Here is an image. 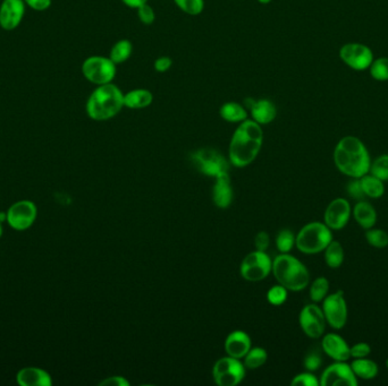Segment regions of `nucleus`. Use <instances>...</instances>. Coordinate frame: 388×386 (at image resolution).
<instances>
[{
  "mask_svg": "<svg viewBox=\"0 0 388 386\" xmlns=\"http://www.w3.org/2000/svg\"><path fill=\"white\" fill-rule=\"evenodd\" d=\"M319 383L321 386H357L359 380L346 361H335L323 371Z\"/></svg>",
  "mask_w": 388,
  "mask_h": 386,
  "instance_id": "obj_12",
  "label": "nucleus"
},
{
  "mask_svg": "<svg viewBox=\"0 0 388 386\" xmlns=\"http://www.w3.org/2000/svg\"><path fill=\"white\" fill-rule=\"evenodd\" d=\"M370 75L376 81H388V57L373 59L369 67Z\"/></svg>",
  "mask_w": 388,
  "mask_h": 386,
  "instance_id": "obj_34",
  "label": "nucleus"
},
{
  "mask_svg": "<svg viewBox=\"0 0 388 386\" xmlns=\"http://www.w3.org/2000/svg\"><path fill=\"white\" fill-rule=\"evenodd\" d=\"M254 245H256V248L260 252H265L268 246H270V236L265 231H261L259 234L256 236V239H254Z\"/></svg>",
  "mask_w": 388,
  "mask_h": 386,
  "instance_id": "obj_44",
  "label": "nucleus"
},
{
  "mask_svg": "<svg viewBox=\"0 0 388 386\" xmlns=\"http://www.w3.org/2000/svg\"><path fill=\"white\" fill-rule=\"evenodd\" d=\"M321 364H323L321 357H320L319 353H317V352H310V353H308L303 361L304 367H306L308 371H317V369H319Z\"/></svg>",
  "mask_w": 388,
  "mask_h": 386,
  "instance_id": "obj_40",
  "label": "nucleus"
},
{
  "mask_svg": "<svg viewBox=\"0 0 388 386\" xmlns=\"http://www.w3.org/2000/svg\"><path fill=\"white\" fill-rule=\"evenodd\" d=\"M272 271L279 284L291 291L306 289L310 282V274L306 265L294 256L288 255V252L276 257L272 261Z\"/></svg>",
  "mask_w": 388,
  "mask_h": 386,
  "instance_id": "obj_4",
  "label": "nucleus"
},
{
  "mask_svg": "<svg viewBox=\"0 0 388 386\" xmlns=\"http://www.w3.org/2000/svg\"><path fill=\"white\" fill-rule=\"evenodd\" d=\"M291 385L293 386H318L320 385L319 380H317V377L311 374L310 371L307 373H301L292 380Z\"/></svg>",
  "mask_w": 388,
  "mask_h": 386,
  "instance_id": "obj_38",
  "label": "nucleus"
},
{
  "mask_svg": "<svg viewBox=\"0 0 388 386\" xmlns=\"http://www.w3.org/2000/svg\"><path fill=\"white\" fill-rule=\"evenodd\" d=\"M81 72L91 84H109L116 77L117 65L109 57L90 56L82 62Z\"/></svg>",
  "mask_w": 388,
  "mask_h": 386,
  "instance_id": "obj_6",
  "label": "nucleus"
},
{
  "mask_svg": "<svg viewBox=\"0 0 388 386\" xmlns=\"http://www.w3.org/2000/svg\"><path fill=\"white\" fill-rule=\"evenodd\" d=\"M267 298H268V302L272 304V305H283L286 302V299H288V289L283 286L282 284L274 286L267 293Z\"/></svg>",
  "mask_w": 388,
  "mask_h": 386,
  "instance_id": "obj_36",
  "label": "nucleus"
},
{
  "mask_svg": "<svg viewBox=\"0 0 388 386\" xmlns=\"http://www.w3.org/2000/svg\"><path fill=\"white\" fill-rule=\"evenodd\" d=\"M173 60L170 57L161 56L157 58L154 62V68L157 73H166L172 68Z\"/></svg>",
  "mask_w": 388,
  "mask_h": 386,
  "instance_id": "obj_43",
  "label": "nucleus"
},
{
  "mask_svg": "<svg viewBox=\"0 0 388 386\" xmlns=\"http://www.w3.org/2000/svg\"><path fill=\"white\" fill-rule=\"evenodd\" d=\"M351 209L350 203L348 199H335L329 203V205L326 209L324 214V223L330 229V230H341L346 227V224L350 221Z\"/></svg>",
  "mask_w": 388,
  "mask_h": 386,
  "instance_id": "obj_16",
  "label": "nucleus"
},
{
  "mask_svg": "<svg viewBox=\"0 0 388 386\" xmlns=\"http://www.w3.org/2000/svg\"><path fill=\"white\" fill-rule=\"evenodd\" d=\"M6 213V222L12 229L16 231H26L37 221L38 206L30 199H21L13 203Z\"/></svg>",
  "mask_w": 388,
  "mask_h": 386,
  "instance_id": "obj_8",
  "label": "nucleus"
},
{
  "mask_svg": "<svg viewBox=\"0 0 388 386\" xmlns=\"http://www.w3.org/2000/svg\"><path fill=\"white\" fill-rule=\"evenodd\" d=\"M213 378L220 386H235L245 378V366L238 359L225 357L217 361L213 369Z\"/></svg>",
  "mask_w": 388,
  "mask_h": 386,
  "instance_id": "obj_10",
  "label": "nucleus"
},
{
  "mask_svg": "<svg viewBox=\"0 0 388 386\" xmlns=\"http://www.w3.org/2000/svg\"><path fill=\"white\" fill-rule=\"evenodd\" d=\"M354 220L364 230L375 227L377 222V212L370 203L359 201L353 209Z\"/></svg>",
  "mask_w": 388,
  "mask_h": 386,
  "instance_id": "obj_23",
  "label": "nucleus"
},
{
  "mask_svg": "<svg viewBox=\"0 0 388 386\" xmlns=\"http://www.w3.org/2000/svg\"><path fill=\"white\" fill-rule=\"evenodd\" d=\"M321 348L333 360L348 361L351 358L350 346L344 338L338 334H326L321 341Z\"/></svg>",
  "mask_w": 388,
  "mask_h": 386,
  "instance_id": "obj_18",
  "label": "nucleus"
},
{
  "mask_svg": "<svg viewBox=\"0 0 388 386\" xmlns=\"http://www.w3.org/2000/svg\"><path fill=\"white\" fill-rule=\"evenodd\" d=\"M122 1L125 3L126 6L130 7V8H134V10L142 6L143 3H148V0H122Z\"/></svg>",
  "mask_w": 388,
  "mask_h": 386,
  "instance_id": "obj_46",
  "label": "nucleus"
},
{
  "mask_svg": "<svg viewBox=\"0 0 388 386\" xmlns=\"http://www.w3.org/2000/svg\"><path fill=\"white\" fill-rule=\"evenodd\" d=\"M351 368L355 376L363 380H373L379 373L378 365L368 358L354 359L351 364Z\"/></svg>",
  "mask_w": 388,
  "mask_h": 386,
  "instance_id": "obj_25",
  "label": "nucleus"
},
{
  "mask_svg": "<svg viewBox=\"0 0 388 386\" xmlns=\"http://www.w3.org/2000/svg\"><path fill=\"white\" fill-rule=\"evenodd\" d=\"M334 163L340 172L351 178H361L369 172V152L360 138L345 136L334 149Z\"/></svg>",
  "mask_w": 388,
  "mask_h": 386,
  "instance_id": "obj_2",
  "label": "nucleus"
},
{
  "mask_svg": "<svg viewBox=\"0 0 388 386\" xmlns=\"http://www.w3.org/2000/svg\"><path fill=\"white\" fill-rule=\"evenodd\" d=\"M348 193L352 199L362 201L364 193L361 186L360 178H353V181H350V184L348 185Z\"/></svg>",
  "mask_w": 388,
  "mask_h": 386,
  "instance_id": "obj_41",
  "label": "nucleus"
},
{
  "mask_svg": "<svg viewBox=\"0 0 388 386\" xmlns=\"http://www.w3.org/2000/svg\"><path fill=\"white\" fill-rule=\"evenodd\" d=\"M272 0H258V3H263V5H268L272 3Z\"/></svg>",
  "mask_w": 388,
  "mask_h": 386,
  "instance_id": "obj_48",
  "label": "nucleus"
},
{
  "mask_svg": "<svg viewBox=\"0 0 388 386\" xmlns=\"http://www.w3.org/2000/svg\"><path fill=\"white\" fill-rule=\"evenodd\" d=\"M233 188L231 185L229 172L220 174L216 177V183L213 186V202L220 209L229 208L233 202Z\"/></svg>",
  "mask_w": 388,
  "mask_h": 386,
  "instance_id": "obj_21",
  "label": "nucleus"
},
{
  "mask_svg": "<svg viewBox=\"0 0 388 386\" xmlns=\"http://www.w3.org/2000/svg\"><path fill=\"white\" fill-rule=\"evenodd\" d=\"M245 108L250 112L251 119L260 126L268 125L277 117V108L270 99H247Z\"/></svg>",
  "mask_w": 388,
  "mask_h": 386,
  "instance_id": "obj_17",
  "label": "nucleus"
},
{
  "mask_svg": "<svg viewBox=\"0 0 388 386\" xmlns=\"http://www.w3.org/2000/svg\"><path fill=\"white\" fill-rule=\"evenodd\" d=\"M136 15H138L140 22L144 25L154 24L155 21H156V12H155L152 6H150L148 3H143L142 6L136 8Z\"/></svg>",
  "mask_w": 388,
  "mask_h": 386,
  "instance_id": "obj_37",
  "label": "nucleus"
},
{
  "mask_svg": "<svg viewBox=\"0 0 388 386\" xmlns=\"http://www.w3.org/2000/svg\"><path fill=\"white\" fill-rule=\"evenodd\" d=\"M24 0H3L0 3V28L3 31H14L26 16Z\"/></svg>",
  "mask_w": 388,
  "mask_h": 386,
  "instance_id": "obj_15",
  "label": "nucleus"
},
{
  "mask_svg": "<svg viewBox=\"0 0 388 386\" xmlns=\"http://www.w3.org/2000/svg\"><path fill=\"white\" fill-rule=\"evenodd\" d=\"M220 115L222 119L231 124H241L249 119V111L241 103L229 101L220 107Z\"/></svg>",
  "mask_w": 388,
  "mask_h": 386,
  "instance_id": "obj_24",
  "label": "nucleus"
},
{
  "mask_svg": "<svg viewBox=\"0 0 388 386\" xmlns=\"http://www.w3.org/2000/svg\"><path fill=\"white\" fill-rule=\"evenodd\" d=\"M226 352L233 358H245L251 349L250 336L243 331H234L229 334L225 342Z\"/></svg>",
  "mask_w": 388,
  "mask_h": 386,
  "instance_id": "obj_20",
  "label": "nucleus"
},
{
  "mask_svg": "<svg viewBox=\"0 0 388 386\" xmlns=\"http://www.w3.org/2000/svg\"><path fill=\"white\" fill-rule=\"evenodd\" d=\"M340 58L354 71L369 68L373 62V53L362 44H346L340 50Z\"/></svg>",
  "mask_w": 388,
  "mask_h": 386,
  "instance_id": "obj_13",
  "label": "nucleus"
},
{
  "mask_svg": "<svg viewBox=\"0 0 388 386\" xmlns=\"http://www.w3.org/2000/svg\"><path fill=\"white\" fill-rule=\"evenodd\" d=\"M366 239L370 246L375 248H385L388 246V234L382 229H368L366 231Z\"/></svg>",
  "mask_w": 388,
  "mask_h": 386,
  "instance_id": "obj_32",
  "label": "nucleus"
},
{
  "mask_svg": "<svg viewBox=\"0 0 388 386\" xmlns=\"http://www.w3.org/2000/svg\"><path fill=\"white\" fill-rule=\"evenodd\" d=\"M329 281L326 277H317L310 286V298L312 302H323L328 295Z\"/></svg>",
  "mask_w": 388,
  "mask_h": 386,
  "instance_id": "obj_29",
  "label": "nucleus"
},
{
  "mask_svg": "<svg viewBox=\"0 0 388 386\" xmlns=\"http://www.w3.org/2000/svg\"><path fill=\"white\" fill-rule=\"evenodd\" d=\"M325 261L330 268H338L344 261V248L337 240L333 239L326 247Z\"/></svg>",
  "mask_w": 388,
  "mask_h": 386,
  "instance_id": "obj_28",
  "label": "nucleus"
},
{
  "mask_svg": "<svg viewBox=\"0 0 388 386\" xmlns=\"http://www.w3.org/2000/svg\"><path fill=\"white\" fill-rule=\"evenodd\" d=\"M100 386H129V382L122 376L108 377L106 380H101Z\"/></svg>",
  "mask_w": 388,
  "mask_h": 386,
  "instance_id": "obj_45",
  "label": "nucleus"
},
{
  "mask_svg": "<svg viewBox=\"0 0 388 386\" xmlns=\"http://www.w3.org/2000/svg\"><path fill=\"white\" fill-rule=\"evenodd\" d=\"M263 128L252 119L238 124L229 143V161L238 168H243L256 160L263 147Z\"/></svg>",
  "mask_w": 388,
  "mask_h": 386,
  "instance_id": "obj_1",
  "label": "nucleus"
},
{
  "mask_svg": "<svg viewBox=\"0 0 388 386\" xmlns=\"http://www.w3.org/2000/svg\"><path fill=\"white\" fill-rule=\"evenodd\" d=\"M332 240V230L325 223L311 222L295 237V245L301 252L313 255L324 252Z\"/></svg>",
  "mask_w": 388,
  "mask_h": 386,
  "instance_id": "obj_5",
  "label": "nucleus"
},
{
  "mask_svg": "<svg viewBox=\"0 0 388 386\" xmlns=\"http://www.w3.org/2000/svg\"><path fill=\"white\" fill-rule=\"evenodd\" d=\"M351 358H367L371 353V346L367 342H358L350 347Z\"/></svg>",
  "mask_w": 388,
  "mask_h": 386,
  "instance_id": "obj_39",
  "label": "nucleus"
},
{
  "mask_svg": "<svg viewBox=\"0 0 388 386\" xmlns=\"http://www.w3.org/2000/svg\"><path fill=\"white\" fill-rule=\"evenodd\" d=\"M124 106V93L117 85H98L85 103V112L94 122H107L115 118Z\"/></svg>",
  "mask_w": 388,
  "mask_h": 386,
  "instance_id": "obj_3",
  "label": "nucleus"
},
{
  "mask_svg": "<svg viewBox=\"0 0 388 386\" xmlns=\"http://www.w3.org/2000/svg\"><path fill=\"white\" fill-rule=\"evenodd\" d=\"M191 160L194 167L202 174L218 177L229 172V162L225 156L213 149H200L192 153Z\"/></svg>",
  "mask_w": 388,
  "mask_h": 386,
  "instance_id": "obj_7",
  "label": "nucleus"
},
{
  "mask_svg": "<svg viewBox=\"0 0 388 386\" xmlns=\"http://www.w3.org/2000/svg\"><path fill=\"white\" fill-rule=\"evenodd\" d=\"M369 174L379 178L380 181H388V154H382L371 162Z\"/></svg>",
  "mask_w": 388,
  "mask_h": 386,
  "instance_id": "obj_31",
  "label": "nucleus"
},
{
  "mask_svg": "<svg viewBox=\"0 0 388 386\" xmlns=\"http://www.w3.org/2000/svg\"><path fill=\"white\" fill-rule=\"evenodd\" d=\"M16 382L21 386H51L53 377L44 368L28 366L17 371Z\"/></svg>",
  "mask_w": 388,
  "mask_h": 386,
  "instance_id": "obj_19",
  "label": "nucleus"
},
{
  "mask_svg": "<svg viewBox=\"0 0 388 386\" xmlns=\"http://www.w3.org/2000/svg\"><path fill=\"white\" fill-rule=\"evenodd\" d=\"M360 183L364 196L377 199H380L385 194L384 181H380L379 178L375 177L369 172L360 178Z\"/></svg>",
  "mask_w": 388,
  "mask_h": 386,
  "instance_id": "obj_26",
  "label": "nucleus"
},
{
  "mask_svg": "<svg viewBox=\"0 0 388 386\" xmlns=\"http://www.w3.org/2000/svg\"><path fill=\"white\" fill-rule=\"evenodd\" d=\"M323 311L326 322L335 330H341L348 322V304L344 298V293L338 290L337 293L327 295L323 300Z\"/></svg>",
  "mask_w": 388,
  "mask_h": 386,
  "instance_id": "obj_9",
  "label": "nucleus"
},
{
  "mask_svg": "<svg viewBox=\"0 0 388 386\" xmlns=\"http://www.w3.org/2000/svg\"><path fill=\"white\" fill-rule=\"evenodd\" d=\"M386 367H387V369H388V359H387V360H386Z\"/></svg>",
  "mask_w": 388,
  "mask_h": 386,
  "instance_id": "obj_50",
  "label": "nucleus"
},
{
  "mask_svg": "<svg viewBox=\"0 0 388 386\" xmlns=\"http://www.w3.org/2000/svg\"><path fill=\"white\" fill-rule=\"evenodd\" d=\"M3 222H0V238L3 236Z\"/></svg>",
  "mask_w": 388,
  "mask_h": 386,
  "instance_id": "obj_49",
  "label": "nucleus"
},
{
  "mask_svg": "<svg viewBox=\"0 0 388 386\" xmlns=\"http://www.w3.org/2000/svg\"><path fill=\"white\" fill-rule=\"evenodd\" d=\"M132 53H133V44L131 41L127 39H123V40L117 41L116 44H114L109 51V58L113 60L116 65H121L131 58Z\"/></svg>",
  "mask_w": 388,
  "mask_h": 386,
  "instance_id": "obj_27",
  "label": "nucleus"
},
{
  "mask_svg": "<svg viewBox=\"0 0 388 386\" xmlns=\"http://www.w3.org/2000/svg\"><path fill=\"white\" fill-rule=\"evenodd\" d=\"M299 322L306 336L311 339H318L323 336L327 323L323 309L315 304L303 307L301 311Z\"/></svg>",
  "mask_w": 388,
  "mask_h": 386,
  "instance_id": "obj_14",
  "label": "nucleus"
},
{
  "mask_svg": "<svg viewBox=\"0 0 388 386\" xmlns=\"http://www.w3.org/2000/svg\"><path fill=\"white\" fill-rule=\"evenodd\" d=\"M267 352L263 348L250 349L245 357V365L247 368L256 369L263 366L267 360Z\"/></svg>",
  "mask_w": 388,
  "mask_h": 386,
  "instance_id": "obj_30",
  "label": "nucleus"
},
{
  "mask_svg": "<svg viewBox=\"0 0 388 386\" xmlns=\"http://www.w3.org/2000/svg\"><path fill=\"white\" fill-rule=\"evenodd\" d=\"M272 268V261L265 252H250L241 264L242 277L251 282H257L267 277Z\"/></svg>",
  "mask_w": 388,
  "mask_h": 386,
  "instance_id": "obj_11",
  "label": "nucleus"
},
{
  "mask_svg": "<svg viewBox=\"0 0 388 386\" xmlns=\"http://www.w3.org/2000/svg\"><path fill=\"white\" fill-rule=\"evenodd\" d=\"M182 12L190 16L200 15L204 10V0H174Z\"/></svg>",
  "mask_w": 388,
  "mask_h": 386,
  "instance_id": "obj_33",
  "label": "nucleus"
},
{
  "mask_svg": "<svg viewBox=\"0 0 388 386\" xmlns=\"http://www.w3.org/2000/svg\"><path fill=\"white\" fill-rule=\"evenodd\" d=\"M26 7L35 12H46L53 5V0H24Z\"/></svg>",
  "mask_w": 388,
  "mask_h": 386,
  "instance_id": "obj_42",
  "label": "nucleus"
},
{
  "mask_svg": "<svg viewBox=\"0 0 388 386\" xmlns=\"http://www.w3.org/2000/svg\"><path fill=\"white\" fill-rule=\"evenodd\" d=\"M7 221V213L6 212H0V222Z\"/></svg>",
  "mask_w": 388,
  "mask_h": 386,
  "instance_id": "obj_47",
  "label": "nucleus"
},
{
  "mask_svg": "<svg viewBox=\"0 0 388 386\" xmlns=\"http://www.w3.org/2000/svg\"><path fill=\"white\" fill-rule=\"evenodd\" d=\"M276 245H277L279 252H282V254H288L294 247V235H293L291 230L284 229V230L279 232V236L276 238Z\"/></svg>",
  "mask_w": 388,
  "mask_h": 386,
  "instance_id": "obj_35",
  "label": "nucleus"
},
{
  "mask_svg": "<svg viewBox=\"0 0 388 386\" xmlns=\"http://www.w3.org/2000/svg\"><path fill=\"white\" fill-rule=\"evenodd\" d=\"M154 102V94L147 89H134L124 93V106L133 110H141Z\"/></svg>",
  "mask_w": 388,
  "mask_h": 386,
  "instance_id": "obj_22",
  "label": "nucleus"
}]
</instances>
